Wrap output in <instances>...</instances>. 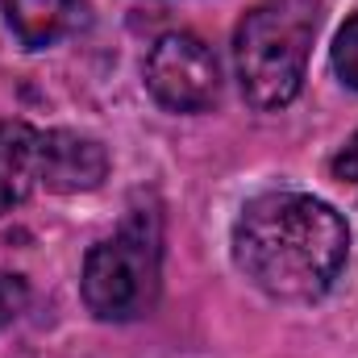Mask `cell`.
Returning a JSON list of instances; mask_svg holds the SVG:
<instances>
[{
  "label": "cell",
  "mask_w": 358,
  "mask_h": 358,
  "mask_svg": "<svg viewBox=\"0 0 358 358\" xmlns=\"http://www.w3.org/2000/svg\"><path fill=\"white\" fill-rule=\"evenodd\" d=\"M34 171H38V187L55 196L96 192L108 176V150L76 129H38Z\"/></svg>",
  "instance_id": "cell-5"
},
{
  "label": "cell",
  "mask_w": 358,
  "mask_h": 358,
  "mask_svg": "<svg viewBox=\"0 0 358 358\" xmlns=\"http://www.w3.org/2000/svg\"><path fill=\"white\" fill-rule=\"evenodd\" d=\"M163 283V221L155 208H134L121 229L96 242L84 259L80 292L92 317L125 325L159 304Z\"/></svg>",
  "instance_id": "cell-3"
},
{
  "label": "cell",
  "mask_w": 358,
  "mask_h": 358,
  "mask_svg": "<svg viewBox=\"0 0 358 358\" xmlns=\"http://www.w3.org/2000/svg\"><path fill=\"white\" fill-rule=\"evenodd\" d=\"M0 17L25 50H46L88 29L92 4L88 0H0Z\"/></svg>",
  "instance_id": "cell-6"
},
{
  "label": "cell",
  "mask_w": 358,
  "mask_h": 358,
  "mask_svg": "<svg viewBox=\"0 0 358 358\" xmlns=\"http://www.w3.org/2000/svg\"><path fill=\"white\" fill-rule=\"evenodd\" d=\"M21 304H25V283H21L17 275L0 271V325L13 321V317L21 313Z\"/></svg>",
  "instance_id": "cell-9"
},
{
  "label": "cell",
  "mask_w": 358,
  "mask_h": 358,
  "mask_svg": "<svg viewBox=\"0 0 358 358\" xmlns=\"http://www.w3.org/2000/svg\"><path fill=\"white\" fill-rule=\"evenodd\" d=\"M334 71H338V80L350 92H358V13L334 38Z\"/></svg>",
  "instance_id": "cell-8"
},
{
  "label": "cell",
  "mask_w": 358,
  "mask_h": 358,
  "mask_svg": "<svg viewBox=\"0 0 358 358\" xmlns=\"http://www.w3.org/2000/svg\"><path fill=\"white\" fill-rule=\"evenodd\" d=\"M334 176L338 179H358V134L346 142V150L334 159Z\"/></svg>",
  "instance_id": "cell-10"
},
{
  "label": "cell",
  "mask_w": 358,
  "mask_h": 358,
  "mask_svg": "<svg viewBox=\"0 0 358 358\" xmlns=\"http://www.w3.org/2000/svg\"><path fill=\"white\" fill-rule=\"evenodd\" d=\"M142 76H146V92L167 113H204L221 96L217 55L196 34H163L150 46Z\"/></svg>",
  "instance_id": "cell-4"
},
{
  "label": "cell",
  "mask_w": 358,
  "mask_h": 358,
  "mask_svg": "<svg viewBox=\"0 0 358 358\" xmlns=\"http://www.w3.org/2000/svg\"><path fill=\"white\" fill-rule=\"evenodd\" d=\"M321 25V0H263L234 34V63L242 96L275 113L292 104L304 88L308 50Z\"/></svg>",
  "instance_id": "cell-2"
},
{
  "label": "cell",
  "mask_w": 358,
  "mask_h": 358,
  "mask_svg": "<svg viewBox=\"0 0 358 358\" xmlns=\"http://www.w3.org/2000/svg\"><path fill=\"white\" fill-rule=\"evenodd\" d=\"M34 155H38V129H29L25 121H4L0 125V213L21 204L38 187Z\"/></svg>",
  "instance_id": "cell-7"
},
{
  "label": "cell",
  "mask_w": 358,
  "mask_h": 358,
  "mask_svg": "<svg viewBox=\"0 0 358 358\" xmlns=\"http://www.w3.org/2000/svg\"><path fill=\"white\" fill-rule=\"evenodd\" d=\"M350 259L342 213L304 192H263L234 221V263L275 300H321Z\"/></svg>",
  "instance_id": "cell-1"
}]
</instances>
